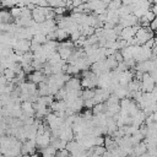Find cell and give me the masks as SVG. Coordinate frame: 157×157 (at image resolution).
Masks as SVG:
<instances>
[{"label":"cell","instance_id":"obj_2","mask_svg":"<svg viewBox=\"0 0 157 157\" xmlns=\"http://www.w3.org/2000/svg\"><path fill=\"white\" fill-rule=\"evenodd\" d=\"M97 86H98V75L86 70L81 78V87H83L85 90H94V87Z\"/></svg>","mask_w":157,"mask_h":157},{"label":"cell","instance_id":"obj_4","mask_svg":"<svg viewBox=\"0 0 157 157\" xmlns=\"http://www.w3.org/2000/svg\"><path fill=\"white\" fill-rule=\"evenodd\" d=\"M47 10L48 7H42V6H38V7H34L32 10V17H33V21L37 22V23H43L47 21Z\"/></svg>","mask_w":157,"mask_h":157},{"label":"cell","instance_id":"obj_1","mask_svg":"<svg viewBox=\"0 0 157 157\" xmlns=\"http://www.w3.org/2000/svg\"><path fill=\"white\" fill-rule=\"evenodd\" d=\"M153 31L150 27H140L135 34V43L136 45H145L150 39H153Z\"/></svg>","mask_w":157,"mask_h":157},{"label":"cell","instance_id":"obj_5","mask_svg":"<svg viewBox=\"0 0 157 157\" xmlns=\"http://www.w3.org/2000/svg\"><path fill=\"white\" fill-rule=\"evenodd\" d=\"M121 5H123L121 0H112V1L108 4L107 10H109V11H118V10L121 7Z\"/></svg>","mask_w":157,"mask_h":157},{"label":"cell","instance_id":"obj_3","mask_svg":"<svg viewBox=\"0 0 157 157\" xmlns=\"http://www.w3.org/2000/svg\"><path fill=\"white\" fill-rule=\"evenodd\" d=\"M141 91L144 93H148V92H152L157 86H156V82L153 80V77L150 75V74H144L142 78H141Z\"/></svg>","mask_w":157,"mask_h":157},{"label":"cell","instance_id":"obj_6","mask_svg":"<svg viewBox=\"0 0 157 157\" xmlns=\"http://www.w3.org/2000/svg\"><path fill=\"white\" fill-rule=\"evenodd\" d=\"M150 28H151L152 31H157V16L155 17V20L152 21V23L150 25Z\"/></svg>","mask_w":157,"mask_h":157}]
</instances>
